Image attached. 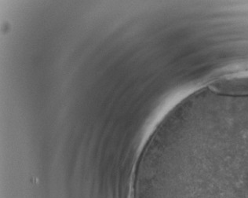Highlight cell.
<instances>
[{
  "mask_svg": "<svg viewBox=\"0 0 248 198\" xmlns=\"http://www.w3.org/2000/svg\"><path fill=\"white\" fill-rule=\"evenodd\" d=\"M209 88L218 95L246 96L248 95V76L221 79L210 85Z\"/></svg>",
  "mask_w": 248,
  "mask_h": 198,
  "instance_id": "6da1fadb",
  "label": "cell"
}]
</instances>
